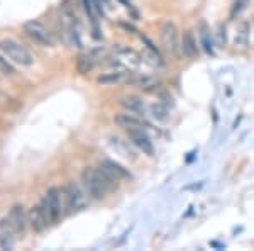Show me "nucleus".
Returning <instances> with one entry per match:
<instances>
[{"label":"nucleus","mask_w":254,"mask_h":251,"mask_svg":"<svg viewBox=\"0 0 254 251\" xmlns=\"http://www.w3.org/2000/svg\"><path fill=\"white\" fill-rule=\"evenodd\" d=\"M0 53L5 58H9L12 63L20 65V67H32L34 65V56L31 55V51L15 39L5 38L0 41Z\"/></svg>","instance_id":"f03ea898"},{"label":"nucleus","mask_w":254,"mask_h":251,"mask_svg":"<svg viewBox=\"0 0 254 251\" xmlns=\"http://www.w3.org/2000/svg\"><path fill=\"white\" fill-rule=\"evenodd\" d=\"M114 122L122 127V129H142L144 126V121L139 117V114L134 112H119L114 116Z\"/></svg>","instance_id":"9d476101"},{"label":"nucleus","mask_w":254,"mask_h":251,"mask_svg":"<svg viewBox=\"0 0 254 251\" xmlns=\"http://www.w3.org/2000/svg\"><path fill=\"white\" fill-rule=\"evenodd\" d=\"M24 32H26L34 43H38L39 46L49 48L55 44V39H53L51 32H49L39 20H27V22L24 24Z\"/></svg>","instance_id":"20e7f679"},{"label":"nucleus","mask_w":254,"mask_h":251,"mask_svg":"<svg viewBox=\"0 0 254 251\" xmlns=\"http://www.w3.org/2000/svg\"><path fill=\"white\" fill-rule=\"evenodd\" d=\"M9 221L10 224L14 226L15 233H24L26 231V226L29 219H27V214L24 212V207L22 205H14V207L10 209V214H9Z\"/></svg>","instance_id":"9b49d317"},{"label":"nucleus","mask_w":254,"mask_h":251,"mask_svg":"<svg viewBox=\"0 0 254 251\" xmlns=\"http://www.w3.org/2000/svg\"><path fill=\"white\" fill-rule=\"evenodd\" d=\"M124 78V73L121 72H112V73H107V75H102L98 78V84H117Z\"/></svg>","instance_id":"a211bd4d"},{"label":"nucleus","mask_w":254,"mask_h":251,"mask_svg":"<svg viewBox=\"0 0 254 251\" xmlns=\"http://www.w3.org/2000/svg\"><path fill=\"white\" fill-rule=\"evenodd\" d=\"M151 112H153V116L159 119V121H165L168 110H166V107H163L161 104H154V105H151Z\"/></svg>","instance_id":"6ab92c4d"},{"label":"nucleus","mask_w":254,"mask_h":251,"mask_svg":"<svg viewBox=\"0 0 254 251\" xmlns=\"http://www.w3.org/2000/svg\"><path fill=\"white\" fill-rule=\"evenodd\" d=\"M219 44L222 48L225 46V27L222 26V24L219 26Z\"/></svg>","instance_id":"4be33fe9"},{"label":"nucleus","mask_w":254,"mask_h":251,"mask_svg":"<svg viewBox=\"0 0 254 251\" xmlns=\"http://www.w3.org/2000/svg\"><path fill=\"white\" fill-rule=\"evenodd\" d=\"M64 197H66V207L71 212H80L88 205V197L81 190V187L75 182H69L64 190Z\"/></svg>","instance_id":"39448f33"},{"label":"nucleus","mask_w":254,"mask_h":251,"mask_svg":"<svg viewBox=\"0 0 254 251\" xmlns=\"http://www.w3.org/2000/svg\"><path fill=\"white\" fill-rule=\"evenodd\" d=\"M0 72H2L3 75H14L15 73V68L5 60V56H0Z\"/></svg>","instance_id":"aec40b11"},{"label":"nucleus","mask_w":254,"mask_h":251,"mask_svg":"<svg viewBox=\"0 0 254 251\" xmlns=\"http://www.w3.org/2000/svg\"><path fill=\"white\" fill-rule=\"evenodd\" d=\"M81 182H83L87 193L90 197H93L95 200H102L107 197V193L116 188L110 180L107 178V175L100 170V168H92L87 167L81 171Z\"/></svg>","instance_id":"f257e3e1"},{"label":"nucleus","mask_w":254,"mask_h":251,"mask_svg":"<svg viewBox=\"0 0 254 251\" xmlns=\"http://www.w3.org/2000/svg\"><path fill=\"white\" fill-rule=\"evenodd\" d=\"M93 2H95V7H97L98 14H102V15H104V5H102V3H105V5H107V2H109V0H93Z\"/></svg>","instance_id":"5701e85b"},{"label":"nucleus","mask_w":254,"mask_h":251,"mask_svg":"<svg viewBox=\"0 0 254 251\" xmlns=\"http://www.w3.org/2000/svg\"><path fill=\"white\" fill-rule=\"evenodd\" d=\"M127 138H129L130 143H132L134 146H137L144 155L153 156L154 153L153 141H151L149 136L144 133V129H127Z\"/></svg>","instance_id":"1a4fd4ad"},{"label":"nucleus","mask_w":254,"mask_h":251,"mask_svg":"<svg viewBox=\"0 0 254 251\" xmlns=\"http://www.w3.org/2000/svg\"><path fill=\"white\" fill-rule=\"evenodd\" d=\"M81 5H83L85 12H87V15L92 20V26H93V31H95V38H100V36L97 34L98 32V22H97V15H95V2L93 0H81Z\"/></svg>","instance_id":"dca6fc26"},{"label":"nucleus","mask_w":254,"mask_h":251,"mask_svg":"<svg viewBox=\"0 0 254 251\" xmlns=\"http://www.w3.org/2000/svg\"><path fill=\"white\" fill-rule=\"evenodd\" d=\"M248 3V0H236L234 2V7H232V12H231V15H236V12H239L243 7Z\"/></svg>","instance_id":"412c9836"},{"label":"nucleus","mask_w":254,"mask_h":251,"mask_svg":"<svg viewBox=\"0 0 254 251\" xmlns=\"http://www.w3.org/2000/svg\"><path fill=\"white\" fill-rule=\"evenodd\" d=\"M200 39H202V46L208 53L214 55V46H212V36H210V27L205 22H200Z\"/></svg>","instance_id":"2eb2a0df"},{"label":"nucleus","mask_w":254,"mask_h":251,"mask_svg":"<svg viewBox=\"0 0 254 251\" xmlns=\"http://www.w3.org/2000/svg\"><path fill=\"white\" fill-rule=\"evenodd\" d=\"M14 233L15 229L9 219H3L0 222V248L10 250L14 246Z\"/></svg>","instance_id":"f8f14e48"},{"label":"nucleus","mask_w":254,"mask_h":251,"mask_svg":"<svg viewBox=\"0 0 254 251\" xmlns=\"http://www.w3.org/2000/svg\"><path fill=\"white\" fill-rule=\"evenodd\" d=\"M182 51H183V55L190 60H195L196 56H198V48H196V41H195L193 32L191 31H185V34H183Z\"/></svg>","instance_id":"ddd939ff"},{"label":"nucleus","mask_w":254,"mask_h":251,"mask_svg":"<svg viewBox=\"0 0 254 251\" xmlns=\"http://www.w3.org/2000/svg\"><path fill=\"white\" fill-rule=\"evenodd\" d=\"M248 38H249V24L248 22H243L239 27V31H237L236 34V41L234 44L239 48H246L248 46Z\"/></svg>","instance_id":"f3484780"},{"label":"nucleus","mask_w":254,"mask_h":251,"mask_svg":"<svg viewBox=\"0 0 254 251\" xmlns=\"http://www.w3.org/2000/svg\"><path fill=\"white\" fill-rule=\"evenodd\" d=\"M27 219H29V226L34 229L36 233H43L48 228V224H51L49 221V214L44 207L43 202H39L36 207H32L29 214H27Z\"/></svg>","instance_id":"0eeeda50"},{"label":"nucleus","mask_w":254,"mask_h":251,"mask_svg":"<svg viewBox=\"0 0 254 251\" xmlns=\"http://www.w3.org/2000/svg\"><path fill=\"white\" fill-rule=\"evenodd\" d=\"M161 41L163 46L166 48L168 53L171 55H178L182 51V43H180V36H178V29L173 22H165L161 27Z\"/></svg>","instance_id":"423d86ee"},{"label":"nucleus","mask_w":254,"mask_h":251,"mask_svg":"<svg viewBox=\"0 0 254 251\" xmlns=\"http://www.w3.org/2000/svg\"><path fill=\"white\" fill-rule=\"evenodd\" d=\"M41 202H43L44 207H46L51 224L58 222L61 217H63V205H61V190L60 188H56V187L49 188V190L44 193L43 199H41Z\"/></svg>","instance_id":"7ed1b4c3"},{"label":"nucleus","mask_w":254,"mask_h":251,"mask_svg":"<svg viewBox=\"0 0 254 251\" xmlns=\"http://www.w3.org/2000/svg\"><path fill=\"white\" fill-rule=\"evenodd\" d=\"M100 170L107 175V178L116 185V187L119 185V182H122L124 178H130L129 171H127L124 167H121L119 163L112 162V160H104L100 165Z\"/></svg>","instance_id":"6e6552de"},{"label":"nucleus","mask_w":254,"mask_h":251,"mask_svg":"<svg viewBox=\"0 0 254 251\" xmlns=\"http://www.w3.org/2000/svg\"><path fill=\"white\" fill-rule=\"evenodd\" d=\"M121 104L122 107H126L129 112H134V114H144V110H146V105H144V102L141 100V98H137V97H124L121 100Z\"/></svg>","instance_id":"4468645a"}]
</instances>
